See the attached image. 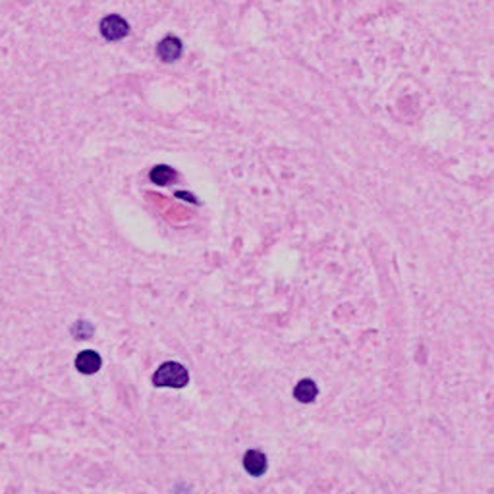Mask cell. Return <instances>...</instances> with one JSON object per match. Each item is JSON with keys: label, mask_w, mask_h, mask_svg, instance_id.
<instances>
[{"label": "cell", "mask_w": 494, "mask_h": 494, "mask_svg": "<svg viewBox=\"0 0 494 494\" xmlns=\"http://www.w3.org/2000/svg\"><path fill=\"white\" fill-rule=\"evenodd\" d=\"M317 394H319V388H317V384H315L313 381H309V379L301 381L300 384L293 388V396H296V400L301 402V404L313 402L315 398H317Z\"/></svg>", "instance_id": "obj_6"}, {"label": "cell", "mask_w": 494, "mask_h": 494, "mask_svg": "<svg viewBox=\"0 0 494 494\" xmlns=\"http://www.w3.org/2000/svg\"><path fill=\"white\" fill-rule=\"evenodd\" d=\"M127 33H129V25L122 15H106L105 20L101 22V35L106 41H120V39L126 37Z\"/></svg>", "instance_id": "obj_2"}, {"label": "cell", "mask_w": 494, "mask_h": 494, "mask_svg": "<svg viewBox=\"0 0 494 494\" xmlns=\"http://www.w3.org/2000/svg\"><path fill=\"white\" fill-rule=\"evenodd\" d=\"M157 54L158 58L163 62H174L180 58L182 54V41L178 37L168 35L157 45Z\"/></svg>", "instance_id": "obj_3"}, {"label": "cell", "mask_w": 494, "mask_h": 494, "mask_svg": "<svg viewBox=\"0 0 494 494\" xmlns=\"http://www.w3.org/2000/svg\"><path fill=\"white\" fill-rule=\"evenodd\" d=\"M101 355L97 352H91V350H85L82 352L77 357H75V369L83 374H93L97 373L101 369Z\"/></svg>", "instance_id": "obj_5"}, {"label": "cell", "mask_w": 494, "mask_h": 494, "mask_svg": "<svg viewBox=\"0 0 494 494\" xmlns=\"http://www.w3.org/2000/svg\"><path fill=\"white\" fill-rule=\"evenodd\" d=\"M72 334H74V338H80V340H83V338H91L93 336V327H91L89 322L80 321L77 324H75L74 329H72Z\"/></svg>", "instance_id": "obj_8"}, {"label": "cell", "mask_w": 494, "mask_h": 494, "mask_svg": "<svg viewBox=\"0 0 494 494\" xmlns=\"http://www.w3.org/2000/svg\"><path fill=\"white\" fill-rule=\"evenodd\" d=\"M243 467L249 475L261 477L262 473L267 471V456L259 450H249L243 456Z\"/></svg>", "instance_id": "obj_4"}, {"label": "cell", "mask_w": 494, "mask_h": 494, "mask_svg": "<svg viewBox=\"0 0 494 494\" xmlns=\"http://www.w3.org/2000/svg\"><path fill=\"white\" fill-rule=\"evenodd\" d=\"M189 381L187 369L182 363L176 361H166L158 371L153 374V384L155 386H170V388H184Z\"/></svg>", "instance_id": "obj_1"}, {"label": "cell", "mask_w": 494, "mask_h": 494, "mask_svg": "<svg viewBox=\"0 0 494 494\" xmlns=\"http://www.w3.org/2000/svg\"><path fill=\"white\" fill-rule=\"evenodd\" d=\"M151 180L155 182L157 186H166V184L176 180V172H174L170 166H155V168L151 170Z\"/></svg>", "instance_id": "obj_7"}]
</instances>
